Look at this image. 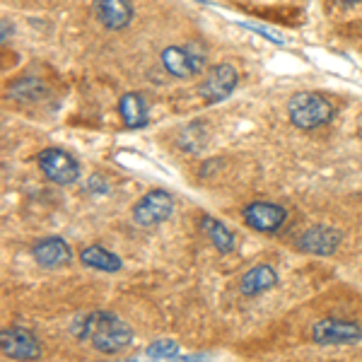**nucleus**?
Returning a JSON list of instances; mask_svg holds the SVG:
<instances>
[{
    "label": "nucleus",
    "mask_w": 362,
    "mask_h": 362,
    "mask_svg": "<svg viewBox=\"0 0 362 362\" xmlns=\"http://www.w3.org/2000/svg\"><path fill=\"white\" fill-rule=\"evenodd\" d=\"M312 338L319 346H355L362 341V329L355 321L324 317L312 326Z\"/></svg>",
    "instance_id": "423d86ee"
},
{
    "label": "nucleus",
    "mask_w": 362,
    "mask_h": 362,
    "mask_svg": "<svg viewBox=\"0 0 362 362\" xmlns=\"http://www.w3.org/2000/svg\"><path fill=\"white\" fill-rule=\"evenodd\" d=\"M80 261H83L87 268L99 271V273H119L121 268H124V261H121L119 254L99 247V244H92V247H85L80 251Z\"/></svg>",
    "instance_id": "dca6fc26"
},
{
    "label": "nucleus",
    "mask_w": 362,
    "mask_h": 362,
    "mask_svg": "<svg viewBox=\"0 0 362 362\" xmlns=\"http://www.w3.org/2000/svg\"><path fill=\"white\" fill-rule=\"evenodd\" d=\"M70 331L75 334V338L87 341L92 348L99 353H121L133 343V329L126 324V319H121L114 312H90V314H80L73 321Z\"/></svg>",
    "instance_id": "f257e3e1"
},
{
    "label": "nucleus",
    "mask_w": 362,
    "mask_h": 362,
    "mask_svg": "<svg viewBox=\"0 0 362 362\" xmlns=\"http://www.w3.org/2000/svg\"><path fill=\"white\" fill-rule=\"evenodd\" d=\"M10 95L22 99V102H32V99H39L46 95V85L42 80H34V78H22L13 83L10 87Z\"/></svg>",
    "instance_id": "f3484780"
},
{
    "label": "nucleus",
    "mask_w": 362,
    "mask_h": 362,
    "mask_svg": "<svg viewBox=\"0 0 362 362\" xmlns=\"http://www.w3.org/2000/svg\"><path fill=\"white\" fill-rule=\"evenodd\" d=\"M278 285V271L271 264H256L251 266L239 280V293L244 297H254L261 293H268Z\"/></svg>",
    "instance_id": "ddd939ff"
},
{
    "label": "nucleus",
    "mask_w": 362,
    "mask_h": 362,
    "mask_svg": "<svg viewBox=\"0 0 362 362\" xmlns=\"http://www.w3.org/2000/svg\"><path fill=\"white\" fill-rule=\"evenodd\" d=\"M174 213V196L165 189H150L133 206L131 218L138 227H157L167 223Z\"/></svg>",
    "instance_id": "20e7f679"
},
{
    "label": "nucleus",
    "mask_w": 362,
    "mask_h": 362,
    "mask_svg": "<svg viewBox=\"0 0 362 362\" xmlns=\"http://www.w3.org/2000/svg\"><path fill=\"white\" fill-rule=\"evenodd\" d=\"M338 5H341V8H353V5H358L360 0H336Z\"/></svg>",
    "instance_id": "aec40b11"
},
{
    "label": "nucleus",
    "mask_w": 362,
    "mask_h": 362,
    "mask_svg": "<svg viewBox=\"0 0 362 362\" xmlns=\"http://www.w3.org/2000/svg\"><path fill=\"white\" fill-rule=\"evenodd\" d=\"M0 350H3L5 358L20 360V362L42 358V343H39V338L32 331L20 329V326H10V329L0 331Z\"/></svg>",
    "instance_id": "1a4fd4ad"
},
{
    "label": "nucleus",
    "mask_w": 362,
    "mask_h": 362,
    "mask_svg": "<svg viewBox=\"0 0 362 362\" xmlns=\"http://www.w3.org/2000/svg\"><path fill=\"white\" fill-rule=\"evenodd\" d=\"M8 27H10L8 22H3V44L8 42ZM10 34H13V29H10Z\"/></svg>",
    "instance_id": "412c9836"
},
{
    "label": "nucleus",
    "mask_w": 362,
    "mask_h": 362,
    "mask_svg": "<svg viewBox=\"0 0 362 362\" xmlns=\"http://www.w3.org/2000/svg\"><path fill=\"white\" fill-rule=\"evenodd\" d=\"M242 218L254 232L273 235L288 220V210L273 201H251L242 208Z\"/></svg>",
    "instance_id": "6e6552de"
},
{
    "label": "nucleus",
    "mask_w": 362,
    "mask_h": 362,
    "mask_svg": "<svg viewBox=\"0 0 362 362\" xmlns=\"http://www.w3.org/2000/svg\"><path fill=\"white\" fill-rule=\"evenodd\" d=\"M341 242H343V235L336 230V227L314 225L300 235V239H297V249L309 256H334L338 247H341Z\"/></svg>",
    "instance_id": "9d476101"
},
{
    "label": "nucleus",
    "mask_w": 362,
    "mask_h": 362,
    "mask_svg": "<svg viewBox=\"0 0 362 362\" xmlns=\"http://www.w3.org/2000/svg\"><path fill=\"white\" fill-rule=\"evenodd\" d=\"M201 230L206 232V237L210 239L215 251H220L223 256L232 254V251L237 249L235 232H232L223 220L213 218V215H201Z\"/></svg>",
    "instance_id": "4468645a"
},
{
    "label": "nucleus",
    "mask_w": 362,
    "mask_h": 362,
    "mask_svg": "<svg viewBox=\"0 0 362 362\" xmlns=\"http://www.w3.org/2000/svg\"><path fill=\"white\" fill-rule=\"evenodd\" d=\"M92 10H95L99 25L109 32H121L133 20L131 0H92Z\"/></svg>",
    "instance_id": "f8f14e48"
},
{
    "label": "nucleus",
    "mask_w": 362,
    "mask_h": 362,
    "mask_svg": "<svg viewBox=\"0 0 362 362\" xmlns=\"http://www.w3.org/2000/svg\"><path fill=\"white\" fill-rule=\"evenodd\" d=\"M150 360L155 362H165V360H177L179 358V343L172 341V338H160V341H153L148 348H145V353Z\"/></svg>",
    "instance_id": "a211bd4d"
},
{
    "label": "nucleus",
    "mask_w": 362,
    "mask_h": 362,
    "mask_svg": "<svg viewBox=\"0 0 362 362\" xmlns=\"http://www.w3.org/2000/svg\"><path fill=\"white\" fill-rule=\"evenodd\" d=\"M87 191H90V194H107L109 184L102 177H99V174H95V177L90 179V184H87Z\"/></svg>",
    "instance_id": "6ab92c4d"
},
{
    "label": "nucleus",
    "mask_w": 362,
    "mask_h": 362,
    "mask_svg": "<svg viewBox=\"0 0 362 362\" xmlns=\"http://www.w3.org/2000/svg\"><path fill=\"white\" fill-rule=\"evenodd\" d=\"M119 114L126 128H145L148 126V102L140 92H126L119 99Z\"/></svg>",
    "instance_id": "2eb2a0df"
},
{
    "label": "nucleus",
    "mask_w": 362,
    "mask_h": 362,
    "mask_svg": "<svg viewBox=\"0 0 362 362\" xmlns=\"http://www.w3.org/2000/svg\"><path fill=\"white\" fill-rule=\"evenodd\" d=\"M37 165L49 181L58 186H70L80 179V165L73 155L61 148H44L37 155Z\"/></svg>",
    "instance_id": "39448f33"
},
{
    "label": "nucleus",
    "mask_w": 362,
    "mask_h": 362,
    "mask_svg": "<svg viewBox=\"0 0 362 362\" xmlns=\"http://www.w3.org/2000/svg\"><path fill=\"white\" fill-rule=\"evenodd\" d=\"M237 85H239L237 68L232 66V63H215V66H210L206 70L198 92H201L203 102L218 104V102H223V99L230 97L232 92L237 90Z\"/></svg>",
    "instance_id": "0eeeda50"
},
{
    "label": "nucleus",
    "mask_w": 362,
    "mask_h": 362,
    "mask_svg": "<svg viewBox=\"0 0 362 362\" xmlns=\"http://www.w3.org/2000/svg\"><path fill=\"white\" fill-rule=\"evenodd\" d=\"M160 63L172 78H179V80L196 78V75L203 73V68H206V49L196 42L167 46L160 54Z\"/></svg>",
    "instance_id": "7ed1b4c3"
},
{
    "label": "nucleus",
    "mask_w": 362,
    "mask_h": 362,
    "mask_svg": "<svg viewBox=\"0 0 362 362\" xmlns=\"http://www.w3.org/2000/svg\"><path fill=\"white\" fill-rule=\"evenodd\" d=\"M334 116V102L319 92H295L288 99V119L300 131H317V128L331 124Z\"/></svg>",
    "instance_id": "f03ea898"
},
{
    "label": "nucleus",
    "mask_w": 362,
    "mask_h": 362,
    "mask_svg": "<svg viewBox=\"0 0 362 362\" xmlns=\"http://www.w3.org/2000/svg\"><path fill=\"white\" fill-rule=\"evenodd\" d=\"M32 259L37 261V266L54 271V268L70 264L73 249L63 237H42L32 244Z\"/></svg>",
    "instance_id": "9b49d317"
}]
</instances>
